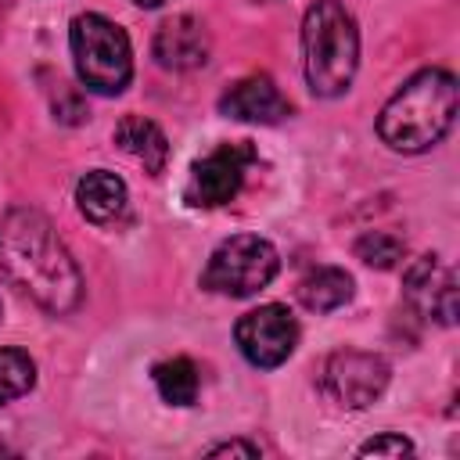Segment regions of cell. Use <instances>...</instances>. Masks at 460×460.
Instances as JSON below:
<instances>
[{
    "instance_id": "cell-7",
    "label": "cell",
    "mask_w": 460,
    "mask_h": 460,
    "mask_svg": "<svg viewBox=\"0 0 460 460\" xmlns=\"http://www.w3.org/2000/svg\"><path fill=\"white\" fill-rule=\"evenodd\" d=\"M320 385L323 392L349 410H363L370 406L385 385H388V363L374 352H359V349H338L323 359L320 370Z\"/></svg>"
},
{
    "instance_id": "cell-18",
    "label": "cell",
    "mask_w": 460,
    "mask_h": 460,
    "mask_svg": "<svg viewBox=\"0 0 460 460\" xmlns=\"http://www.w3.org/2000/svg\"><path fill=\"white\" fill-rule=\"evenodd\" d=\"M406 453H413V442L402 435H377L359 446V456H406Z\"/></svg>"
},
{
    "instance_id": "cell-17",
    "label": "cell",
    "mask_w": 460,
    "mask_h": 460,
    "mask_svg": "<svg viewBox=\"0 0 460 460\" xmlns=\"http://www.w3.org/2000/svg\"><path fill=\"white\" fill-rule=\"evenodd\" d=\"M402 252H406V244L388 230H370V234H363L356 241V255L367 266H377V270H392L402 259Z\"/></svg>"
},
{
    "instance_id": "cell-9",
    "label": "cell",
    "mask_w": 460,
    "mask_h": 460,
    "mask_svg": "<svg viewBox=\"0 0 460 460\" xmlns=\"http://www.w3.org/2000/svg\"><path fill=\"white\" fill-rule=\"evenodd\" d=\"M402 295L410 309L424 320H435L442 327L456 320V280H453V270L438 255H420L410 262L402 277Z\"/></svg>"
},
{
    "instance_id": "cell-16",
    "label": "cell",
    "mask_w": 460,
    "mask_h": 460,
    "mask_svg": "<svg viewBox=\"0 0 460 460\" xmlns=\"http://www.w3.org/2000/svg\"><path fill=\"white\" fill-rule=\"evenodd\" d=\"M36 385V363L22 349H0V406L22 399Z\"/></svg>"
},
{
    "instance_id": "cell-12",
    "label": "cell",
    "mask_w": 460,
    "mask_h": 460,
    "mask_svg": "<svg viewBox=\"0 0 460 460\" xmlns=\"http://www.w3.org/2000/svg\"><path fill=\"white\" fill-rule=\"evenodd\" d=\"M75 205L90 223H115L126 212V183L108 169H90L75 183Z\"/></svg>"
},
{
    "instance_id": "cell-13",
    "label": "cell",
    "mask_w": 460,
    "mask_h": 460,
    "mask_svg": "<svg viewBox=\"0 0 460 460\" xmlns=\"http://www.w3.org/2000/svg\"><path fill=\"white\" fill-rule=\"evenodd\" d=\"M115 144L129 158H137L151 176H158L165 169V162H169V140H165L162 126L144 119V115H126L115 126Z\"/></svg>"
},
{
    "instance_id": "cell-3",
    "label": "cell",
    "mask_w": 460,
    "mask_h": 460,
    "mask_svg": "<svg viewBox=\"0 0 460 460\" xmlns=\"http://www.w3.org/2000/svg\"><path fill=\"white\" fill-rule=\"evenodd\" d=\"M305 83L316 97H338L352 86L359 65V29L341 0H316L302 22Z\"/></svg>"
},
{
    "instance_id": "cell-19",
    "label": "cell",
    "mask_w": 460,
    "mask_h": 460,
    "mask_svg": "<svg viewBox=\"0 0 460 460\" xmlns=\"http://www.w3.org/2000/svg\"><path fill=\"white\" fill-rule=\"evenodd\" d=\"M208 456H248V460H255V456H259V446H255V442H241V438H234V442L208 446Z\"/></svg>"
},
{
    "instance_id": "cell-6",
    "label": "cell",
    "mask_w": 460,
    "mask_h": 460,
    "mask_svg": "<svg viewBox=\"0 0 460 460\" xmlns=\"http://www.w3.org/2000/svg\"><path fill=\"white\" fill-rule=\"evenodd\" d=\"M255 147L248 140H230V144H219L216 151H208L205 158H198L190 165V180H187V190L183 198L198 208H216V205H226L237 198V190L244 187V176L248 169L255 165Z\"/></svg>"
},
{
    "instance_id": "cell-21",
    "label": "cell",
    "mask_w": 460,
    "mask_h": 460,
    "mask_svg": "<svg viewBox=\"0 0 460 460\" xmlns=\"http://www.w3.org/2000/svg\"><path fill=\"white\" fill-rule=\"evenodd\" d=\"M0 453H7V446H4V442H0Z\"/></svg>"
},
{
    "instance_id": "cell-2",
    "label": "cell",
    "mask_w": 460,
    "mask_h": 460,
    "mask_svg": "<svg viewBox=\"0 0 460 460\" xmlns=\"http://www.w3.org/2000/svg\"><path fill=\"white\" fill-rule=\"evenodd\" d=\"M456 119V75L446 68H424L410 75L381 108L377 133L392 151L420 155L435 147Z\"/></svg>"
},
{
    "instance_id": "cell-11",
    "label": "cell",
    "mask_w": 460,
    "mask_h": 460,
    "mask_svg": "<svg viewBox=\"0 0 460 460\" xmlns=\"http://www.w3.org/2000/svg\"><path fill=\"white\" fill-rule=\"evenodd\" d=\"M155 61L172 72H190L208 61V29L194 14H176L155 32Z\"/></svg>"
},
{
    "instance_id": "cell-8",
    "label": "cell",
    "mask_w": 460,
    "mask_h": 460,
    "mask_svg": "<svg viewBox=\"0 0 460 460\" xmlns=\"http://www.w3.org/2000/svg\"><path fill=\"white\" fill-rule=\"evenodd\" d=\"M234 338H237L241 356L252 367L270 370V367H280L295 352V345H298V323H295V316L284 305L270 302V305H259V309L244 313L237 320V327H234Z\"/></svg>"
},
{
    "instance_id": "cell-5",
    "label": "cell",
    "mask_w": 460,
    "mask_h": 460,
    "mask_svg": "<svg viewBox=\"0 0 460 460\" xmlns=\"http://www.w3.org/2000/svg\"><path fill=\"white\" fill-rule=\"evenodd\" d=\"M280 270V255L277 248L259 237V234H237L226 237L223 244H216V252L208 255V266L201 273V288L216 291V295H230V298H248L255 291H262Z\"/></svg>"
},
{
    "instance_id": "cell-20",
    "label": "cell",
    "mask_w": 460,
    "mask_h": 460,
    "mask_svg": "<svg viewBox=\"0 0 460 460\" xmlns=\"http://www.w3.org/2000/svg\"><path fill=\"white\" fill-rule=\"evenodd\" d=\"M133 4H137V7H162L165 0H133Z\"/></svg>"
},
{
    "instance_id": "cell-10",
    "label": "cell",
    "mask_w": 460,
    "mask_h": 460,
    "mask_svg": "<svg viewBox=\"0 0 460 460\" xmlns=\"http://www.w3.org/2000/svg\"><path fill=\"white\" fill-rule=\"evenodd\" d=\"M219 111L226 119H241V122H262L273 126L280 119L291 115V101L280 93V86L270 75H244L237 79L223 97H219Z\"/></svg>"
},
{
    "instance_id": "cell-15",
    "label": "cell",
    "mask_w": 460,
    "mask_h": 460,
    "mask_svg": "<svg viewBox=\"0 0 460 460\" xmlns=\"http://www.w3.org/2000/svg\"><path fill=\"white\" fill-rule=\"evenodd\" d=\"M155 388L158 395L169 402V406H190L198 399V388H201V377H198V367L187 359V356H172V359H162L155 370Z\"/></svg>"
},
{
    "instance_id": "cell-14",
    "label": "cell",
    "mask_w": 460,
    "mask_h": 460,
    "mask_svg": "<svg viewBox=\"0 0 460 460\" xmlns=\"http://www.w3.org/2000/svg\"><path fill=\"white\" fill-rule=\"evenodd\" d=\"M298 302L313 313H331L352 298V277L338 266H316L298 280Z\"/></svg>"
},
{
    "instance_id": "cell-1",
    "label": "cell",
    "mask_w": 460,
    "mask_h": 460,
    "mask_svg": "<svg viewBox=\"0 0 460 460\" xmlns=\"http://www.w3.org/2000/svg\"><path fill=\"white\" fill-rule=\"evenodd\" d=\"M0 277L54 316L72 313L83 298V273L72 252L50 219L25 205L0 216Z\"/></svg>"
},
{
    "instance_id": "cell-4",
    "label": "cell",
    "mask_w": 460,
    "mask_h": 460,
    "mask_svg": "<svg viewBox=\"0 0 460 460\" xmlns=\"http://www.w3.org/2000/svg\"><path fill=\"white\" fill-rule=\"evenodd\" d=\"M72 61L79 72V83L93 93H122L133 75V50L129 36L104 14H79L68 29Z\"/></svg>"
}]
</instances>
